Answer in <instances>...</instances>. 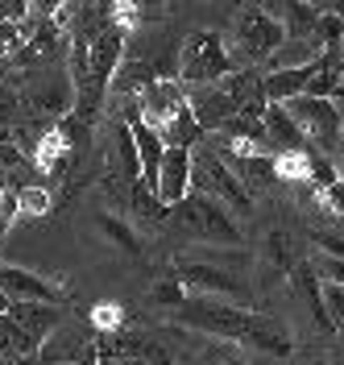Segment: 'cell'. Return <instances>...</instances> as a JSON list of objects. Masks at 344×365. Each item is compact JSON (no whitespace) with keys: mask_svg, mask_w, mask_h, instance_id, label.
<instances>
[{"mask_svg":"<svg viewBox=\"0 0 344 365\" xmlns=\"http://www.w3.org/2000/svg\"><path fill=\"white\" fill-rule=\"evenodd\" d=\"M133 129V141H137V158H141V182L150 191H158V170H162V158H166V141H162L158 129H150L145 120H125Z\"/></svg>","mask_w":344,"mask_h":365,"instance_id":"cell-15","label":"cell"},{"mask_svg":"<svg viewBox=\"0 0 344 365\" xmlns=\"http://www.w3.org/2000/svg\"><path fill=\"white\" fill-rule=\"evenodd\" d=\"M4 191H9V175H4V170H0V195H4Z\"/></svg>","mask_w":344,"mask_h":365,"instance_id":"cell-31","label":"cell"},{"mask_svg":"<svg viewBox=\"0 0 344 365\" xmlns=\"http://www.w3.org/2000/svg\"><path fill=\"white\" fill-rule=\"evenodd\" d=\"M191 170H195V154L166 145V158H162V170H158V191H154L166 212L170 207H183L191 200Z\"/></svg>","mask_w":344,"mask_h":365,"instance_id":"cell-12","label":"cell"},{"mask_svg":"<svg viewBox=\"0 0 344 365\" xmlns=\"http://www.w3.org/2000/svg\"><path fill=\"white\" fill-rule=\"evenodd\" d=\"M232 71L236 67H232V58H229V42L216 29H195L183 42V54H179V83L183 88L224 83Z\"/></svg>","mask_w":344,"mask_h":365,"instance_id":"cell-3","label":"cell"},{"mask_svg":"<svg viewBox=\"0 0 344 365\" xmlns=\"http://www.w3.org/2000/svg\"><path fill=\"white\" fill-rule=\"evenodd\" d=\"M9 319L17 328H25L38 344H46V336L58 328V307H50V303H13L9 307Z\"/></svg>","mask_w":344,"mask_h":365,"instance_id":"cell-17","label":"cell"},{"mask_svg":"<svg viewBox=\"0 0 344 365\" xmlns=\"http://www.w3.org/2000/svg\"><path fill=\"white\" fill-rule=\"evenodd\" d=\"M21 216V207H17V191L9 187L4 195H0V220H17Z\"/></svg>","mask_w":344,"mask_h":365,"instance_id":"cell-27","label":"cell"},{"mask_svg":"<svg viewBox=\"0 0 344 365\" xmlns=\"http://www.w3.org/2000/svg\"><path fill=\"white\" fill-rule=\"evenodd\" d=\"M154 299H158V303H170V307L179 312V307H183L191 295H187V291L179 287V282H174V278H166V282H158V287H154Z\"/></svg>","mask_w":344,"mask_h":365,"instance_id":"cell-25","label":"cell"},{"mask_svg":"<svg viewBox=\"0 0 344 365\" xmlns=\"http://www.w3.org/2000/svg\"><path fill=\"white\" fill-rule=\"evenodd\" d=\"M183 207H187V228H191V232L212 237V241L241 245V225L232 220V212L224 204H216V200H207V195H195V191H191V200H187Z\"/></svg>","mask_w":344,"mask_h":365,"instance_id":"cell-8","label":"cell"},{"mask_svg":"<svg viewBox=\"0 0 344 365\" xmlns=\"http://www.w3.org/2000/svg\"><path fill=\"white\" fill-rule=\"evenodd\" d=\"M340 336H344V328H340Z\"/></svg>","mask_w":344,"mask_h":365,"instance_id":"cell-32","label":"cell"},{"mask_svg":"<svg viewBox=\"0 0 344 365\" xmlns=\"http://www.w3.org/2000/svg\"><path fill=\"white\" fill-rule=\"evenodd\" d=\"M95 228H100L120 253H129V257L141 253V241H137V232L129 228V220H120V216H113V212H100V216H95Z\"/></svg>","mask_w":344,"mask_h":365,"instance_id":"cell-20","label":"cell"},{"mask_svg":"<svg viewBox=\"0 0 344 365\" xmlns=\"http://www.w3.org/2000/svg\"><path fill=\"white\" fill-rule=\"evenodd\" d=\"M286 113L295 116L298 133L307 137V145H316V150H328V154H336L344 145V116L336 113V104L332 100H316V96H298L286 104Z\"/></svg>","mask_w":344,"mask_h":365,"instance_id":"cell-6","label":"cell"},{"mask_svg":"<svg viewBox=\"0 0 344 365\" xmlns=\"http://www.w3.org/2000/svg\"><path fill=\"white\" fill-rule=\"evenodd\" d=\"M0 365H42L38 353H17V357H0Z\"/></svg>","mask_w":344,"mask_h":365,"instance_id":"cell-28","label":"cell"},{"mask_svg":"<svg viewBox=\"0 0 344 365\" xmlns=\"http://www.w3.org/2000/svg\"><path fill=\"white\" fill-rule=\"evenodd\" d=\"M191 191L195 195H207L216 204H224L236 216H249L253 212V195L241 187V179L232 175V166L207 150H195V170H191Z\"/></svg>","mask_w":344,"mask_h":365,"instance_id":"cell-5","label":"cell"},{"mask_svg":"<svg viewBox=\"0 0 344 365\" xmlns=\"http://www.w3.org/2000/svg\"><path fill=\"white\" fill-rule=\"evenodd\" d=\"M25 100L46 116H67L75 108V79H71L67 63H54V67H38L29 71V88H25Z\"/></svg>","mask_w":344,"mask_h":365,"instance_id":"cell-7","label":"cell"},{"mask_svg":"<svg viewBox=\"0 0 344 365\" xmlns=\"http://www.w3.org/2000/svg\"><path fill=\"white\" fill-rule=\"evenodd\" d=\"M137 108H141V120L162 133V129L187 108V88L179 79H154V83L137 96Z\"/></svg>","mask_w":344,"mask_h":365,"instance_id":"cell-11","label":"cell"},{"mask_svg":"<svg viewBox=\"0 0 344 365\" xmlns=\"http://www.w3.org/2000/svg\"><path fill=\"white\" fill-rule=\"evenodd\" d=\"M323 312L332 319V328H344V287H323Z\"/></svg>","mask_w":344,"mask_h":365,"instance_id":"cell-24","label":"cell"},{"mask_svg":"<svg viewBox=\"0 0 344 365\" xmlns=\"http://www.w3.org/2000/svg\"><path fill=\"white\" fill-rule=\"evenodd\" d=\"M344 91V58L336 50H328L320 58V71H316V79H311V88L307 96H316V100H332V96H340Z\"/></svg>","mask_w":344,"mask_h":365,"instance_id":"cell-19","label":"cell"},{"mask_svg":"<svg viewBox=\"0 0 344 365\" xmlns=\"http://www.w3.org/2000/svg\"><path fill=\"white\" fill-rule=\"evenodd\" d=\"M286 42V29L282 21H274V13L266 4H249L236 13L229 34V58L236 71H253V63H266L274 58L278 50Z\"/></svg>","mask_w":344,"mask_h":365,"instance_id":"cell-2","label":"cell"},{"mask_svg":"<svg viewBox=\"0 0 344 365\" xmlns=\"http://www.w3.org/2000/svg\"><path fill=\"white\" fill-rule=\"evenodd\" d=\"M13 191H17V207H21L17 220H42L50 207H54L46 187H13Z\"/></svg>","mask_w":344,"mask_h":365,"instance_id":"cell-21","label":"cell"},{"mask_svg":"<svg viewBox=\"0 0 344 365\" xmlns=\"http://www.w3.org/2000/svg\"><path fill=\"white\" fill-rule=\"evenodd\" d=\"M108 162H113V175H116V179H125L129 187H137V182H141L137 141H133V129H129L125 120L113 129V154H108Z\"/></svg>","mask_w":344,"mask_h":365,"instance_id":"cell-16","label":"cell"},{"mask_svg":"<svg viewBox=\"0 0 344 365\" xmlns=\"http://www.w3.org/2000/svg\"><path fill=\"white\" fill-rule=\"evenodd\" d=\"M274 17H282V29H286V38L291 42H307L311 38V29L320 21V4H303V0H291V4H266Z\"/></svg>","mask_w":344,"mask_h":365,"instance_id":"cell-18","label":"cell"},{"mask_svg":"<svg viewBox=\"0 0 344 365\" xmlns=\"http://www.w3.org/2000/svg\"><path fill=\"white\" fill-rule=\"evenodd\" d=\"M170 319L179 328L199 332V336H220V341H232V344L236 341L253 344L261 324H266V316H253L245 307H232V303H220V299H195V295L187 299Z\"/></svg>","mask_w":344,"mask_h":365,"instance_id":"cell-1","label":"cell"},{"mask_svg":"<svg viewBox=\"0 0 344 365\" xmlns=\"http://www.w3.org/2000/svg\"><path fill=\"white\" fill-rule=\"evenodd\" d=\"M9 307H13V299H9L4 291H0V316H9Z\"/></svg>","mask_w":344,"mask_h":365,"instance_id":"cell-29","label":"cell"},{"mask_svg":"<svg viewBox=\"0 0 344 365\" xmlns=\"http://www.w3.org/2000/svg\"><path fill=\"white\" fill-rule=\"evenodd\" d=\"M323 200H328V207L336 212V216H344V179H336L328 191H323Z\"/></svg>","mask_w":344,"mask_h":365,"instance_id":"cell-26","label":"cell"},{"mask_svg":"<svg viewBox=\"0 0 344 365\" xmlns=\"http://www.w3.org/2000/svg\"><path fill=\"white\" fill-rule=\"evenodd\" d=\"M116 365H154V361H145V357H125V361H116Z\"/></svg>","mask_w":344,"mask_h":365,"instance_id":"cell-30","label":"cell"},{"mask_svg":"<svg viewBox=\"0 0 344 365\" xmlns=\"http://www.w3.org/2000/svg\"><path fill=\"white\" fill-rule=\"evenodd\" d=\"M38 357H42V365H100V349L88 332L58 324L46 336V344L38 349Z\"/></svg>","mask_w":344,"mask_h":365,"instance_id":"cell-9","label":"cell"},{"mask_svg":"<svg viewBox=\"0 0 344 365\" xmlns=\"http://www.w3.org/2000/svg\"><path fill=\"white\" fill-rule=\"evenodd\" d=\"M0 291L13 303H50L54 307L63 299V291L50 278H42L33 270H21V266H0Z\"/></svg>","mask_w":344,"mask_h":365,"instance_id":"cell-13","label":"cell"},{"mask_svg":"<svg viewBox=\"0 0 344 365\" xmlns=\"http://www.w3.org/2000/svg\"><path fill=\"white\" fill-rule=\"evenodd\" d=\"M21 145H17V133H9V129H0V170L9 175V170H17L21 166Z\"/></svg>","mask_w":344,"mask_h":365,"instance_id":"cell-23","label":"cell"},{"mask_svg":"<svg viewBox=\"0 0 344 365\" xmlns=\"http://www.w3.org/2000/svg\"><path fill=\"white\" fill-rule=\"evenodd\" d=\"M316 278H320L323 287H344V257H332V253H311V262H307Z\"/></svg>","mask_w":344,"mask_h":365,"instance_id":"cell-22","label":"cell"},{"mask_svg":"<svg viewBox=\"0 0 344 365\" xmlns=\"http://www.w3.org/2000/svg\"><path fill=\"white\" fill-rule=\"evenodd\" d=\"M187 104H191V113L199 120V129L212 133V129H229L236 113H241V104H236V96H232L224 83H212V88H187Z\"/></svg>","mask_w":344,"mask_h":365,"instance_id":"cell-10","label":"cell"},{"mask_svg":"<svg viewBox=\"0 0 344 365\" xmlns=\"http://www.w3.org/2000/svg\"><path fill=\"white\" fill-rule=\"evenodd\" d=\"M174 282L195 299H220V303H232V307L249 312L245 278H236L232 270L216 266V262H174Z\"/></svg>","mask_w":344,"mask_h":365,"instance_id":"cell-4","label":"cell"},{"mask_svg":"<svg viewBox=\"0 0 344 365\" xmlns=\"http://www.w3.org/2000/svg\"><path fill=\"white\" fill-rule=\"evenodd\" d=\"M266 137H270V150L278 154H311V145H307V137L298 133L295 116L286 113V104H270L266 108Z\"/></svg>","mask_w":344,"mask_h":365,"instance_id":"cell-14","label":"cell"}]
</instances>
